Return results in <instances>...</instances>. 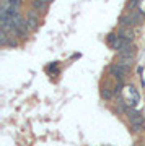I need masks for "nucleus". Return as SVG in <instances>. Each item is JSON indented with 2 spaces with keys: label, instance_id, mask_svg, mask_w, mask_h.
<instances>
[{
  "label": "nucleus",
  "instance_id": "423d86ee",
  "mask_svg": "<svg viewBox=\"0 0 145 146\" xmlns=\"http://www.w3.org/2000/svg\"><path fill=\"white\" fill-rule=\"evenodd\" d=\"M137 102H139V93L135 91V88L130 86V88H129V102H127V104H129V106H135Z\"/></svg>",
  "mask_w": 145,
  "mask_h": 146
},
{
  "label": "nucleus",
  "instance_id": "1a4fd4ad",
  "mask_svg": "<svg viewBox=\"0 0 145 146\" xmlns=\"http://www.w3.org/2000/svg\"><path fill=\"white\" fill-rule=\"evenodd\" d=\"M139 2L140 0H129L127 2V10H137V5H139Z\"/></svg>",
  "mask_w": 145,
  "mask_h": 146
},
{
  "label": "nucleus",
  "instance_id": "39448f33",
  "mask_svg": "<svg viewBox=\"0 0 145 146\" xmlns=\"http://www.w3.org/2000/svg\"><path fill=\"white\" fill-rule=\"evenodd\" d=\"M117 34H119L124 41H127V42H132V41H134V37H135L132 28H122V26H121L119 31H117Z\"/></svg>",
  "mask_w": 145,
  "mask_h": 146
},
{
  "label": "nucleus",
  "instance_id": "7ed1b4c3",
  "mask_svg": "<svg viewBox=\"0 0 145 146\" xmlns=\"http://www.w3.org/2000/svg\"><path fill=\"white\" fill-rule=\"evenodd\" d=\"M108 44L111 46V49L113 50H117V52H122L126 47L129 46L130 42H127V41H124L122 37L119 36V34H114V33H111L108 36Z\"/></svg>",
  "mask_w": 145,
  "mask_h": 146
},
{
  "label": "nucleus",
  "instance_id": "0eeeda50",
  "mask_svg": "<svg viewBox=\"0 0 145 146\" xmlns=\"http://www.w3.org/2000/svg\"><path fill=\"white\" fill-rule=\"evenodd\" d=\"M38 25H39L38 18H34V16H28V20H26V26H28V29L36 31V29H38Z\"/></svg>",
  "mask_w": 145,
  "mask_h": 146
},
{
  "label": "nucleus",
  "instance_id": "f03ea898",
  "mask_svg": "<svg viewBox=\"0 0 145 146\" xmlns=\"http://www.w3.org/2000/svg\"><path fill=\"white\" fill-rule=\"evenodd\" d=\"M135 50H137L135 46L129 44L122 52H119V60H117V62H119L121 65H124V67L129 68L130 65H132V62H134V58H135Z\"/></svg>",
  "mask_w": 145,
  "mask_h": 146
},
{
  "label": "nucleus",
  "instance_id": "9d476101",
  "mask_svg": "<svg viewBox=\"0 0 145 146\" xmlns=\"http://www.w3.org/2000/svg\"><path fill=\"white\" fill-rule=\"evenodd\" d=\"M111 96H113V93H111L108 88L101 89V98H103V99H111Z\"/></svg>",
  "mask_w": 145,
  "mask_h": 146
},
{
  "label": "nucleus",
  "instance_id": "6e6552de",
  "mask_svg": "<svg viewBox=\"0 0 145 146\" xmlns=\"http://www.w3.org/2000/svg\"><path fill=\"white\" fill-rule=\"evenodd\" d=\"M33 7L38 8V10L44 11L47 8V2H46V0H34V2H33Z\"/></svg>",
  "mask_w": 145,
  "mask_h": 146
},
{
  "label": "nucleus",
  "instance_id": "f257e3e1",
  "mask_svg": "<svg viewBox=\"0 0 145 146\" xmlns=\"http://www.w3.org/2000/svg\"><path fill=\"white\" fill-rule=\"evenodd\" d=\"M127 117H129L132 131L134 133H140L142 128H144V115H142V112H139L135 109H130V110H127Z\"/></svg>",
  "mask_w": 145,
  "mask_h": 146
},
{
  "label": "nucleus",
  "instance_id": "20e7f679",
  "mask_svg": "<svg viewBox=\"0 0 145 146\" xmlns=\"http://www.w3.org/2000/svg\"><path fill=\"white\" fill-rule=\"evenodd\" d=\"M127 70H129V68L124 67V65H121L119 62H117V63H111V67H109V72H111V75H113L114 78L119 80L121 83L124 81L126 75H127Z\"/></svg>",
  "mask_w": 145,
  "mask_h": 146
}]
</instances>
